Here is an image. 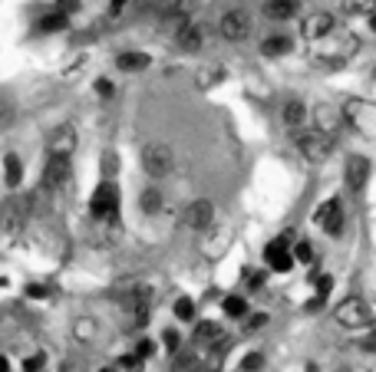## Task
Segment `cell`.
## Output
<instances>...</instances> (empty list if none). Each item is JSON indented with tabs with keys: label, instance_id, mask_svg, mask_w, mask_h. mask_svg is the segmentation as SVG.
<instances>
[{
	"label": "cell",
	"instance_id": "1",
	"mask_svg": "<svg viewBox=\"0 0 376 372\" xmlns=\"http://www.w3.org/2000/svg\"><path fill=\"white\" fill-rule=\"evenodd\" d=\"M33 214V195H10L0 201V231L3 234H20Z\"/></svg>",
	"mask_w": 376,
	"mask_h": 372
},
{
	"label": "cell",
	"instance_id": "2",
	"mask_svg": "<svg viewBox=\"0 0 376 372\" xmlns=\"http://www.w3.org/2000/svg\"><path fill=\"white\" fill-rule=\"evenodd\" d=\"M139 161H142V172L149 178H169L175 168V152L165 142H146L139 152Z\"/></svg>",
	"mask_w": 376,
	"mask_h": 372
},
{
	"label": "cell",
	"instance_id": "3",
	"mask_svg": "<svg viewBox=\"0 0 376 372\" xmlns=\"http://www.w3.org/2000/svg\"><path fill=\"white\" fill-rule=\"evenodd\" d=\"M89 214H93V221H109V218H119V188L116 181H100V188L93 191V198H89Z\"/></svg>",
	"mask_w": 376,
	"mask_h": 372
},
{
	"label": "cell",
	"instance_id": "4",
	"mask_svg": "<svg viewBox=\"0 0 376 372\" xmlns=\"http://www.w3.org/2000/svg\"><path fill=\"white\" fill-rule=\"evenodd\" d=\"M334 320H337L340 326H347V330H363V326L373 323V313H370V303H366L363 297H350L334 310Z\"/></svg>",
	"mask_w": 376,
	"mask_h": 372
},
{
	"label": "cell",
	"instance_id": "5",
	"mask_svg": "<svg viewBox=\"0 0 376 372\" xmlns=\"http://www.w3.org/2000/svg\"><path fill=\"white\" fill-rule=\"evenodd\" d=\"M343 119L366 138H376V106L373 102H363V99H353L343 106Z\"/></svg>",
	"mask_w": 376,
	"mask_h": 372
},
{
	"label": "cell",
	"instance_id": "6",
	"mask_svg": "<svg viewBox=\"0 0 376 372\" xmlns=\"http://www.w3.org/2000/svg\"><path fill=\"white\" fill-rule=\"evenodd\" d=\"M195 7H198V0H155V3H152L155 17H159L162 24H169L172 30H178L185 20H191Z\"/></svg>",
	"mask_w": 376,
	"mask_h": 372
},
{
	"label": "cell",
	"instance_id": "7",
	"mask_svg": "<svg viewBox=\"0 0 376 372\" xmlns=\"http://www.w3.org/2000/svg\"><path fill=\"white\" fill-rule=\"evenodd\" d=\"M297 149H301V155L307 161H324L330 152H334V136H327V132H317V129H311V132H297Z\"/></svg>",
	"mask_w": 376,
	"mask_h": 372
},
{
	"label": "cell",
	"instance_id": "8",
	"mask_svg": "<svg viewBox=\"0 0 376 372\" xmlns=\"http://www.w3.org/2000/svg\"><path fill=\"white\" fill-rule=\"evenodd\" d=\"M218 33L225 40H231V43H238V40H244L251 33V13L248 10H228L221 13V20H218Z\"/></svg>",
	"mask_w": 376,
	"mask_h": 372
},
{
	"label": "cell",
	"instance_id": "9",
	"mask_svg": "<svg viewBox=\"0 0 376 372\" xmlns=\"http://www.w3.org/2000/svg\"><path fill=\"white\" fill-rule=\"evenodd\" d=\"M70 178H73L70 159H66V155H47V165H43V191H47V188L56 191V188H63Z\"/></svg>",
	"mask_w": 376,
	"mask_h": 372
},
{
	"label": "cell",
	"instance_id": "10",
	"mask_svg": "<svg viewBox=\"0 0 376 372\" xmlns=\"http://www.w3.org/2000/svg\"><path fill=\"white\" fill-rule=\"evenodd\" d=\"M76 145H79V136H76V129L70 122H63V125H56L50 132V138H47V155H73L76 152Z\"/></svg>",
	"mask_w": 376,
	"mask_h": 372
},
{
	"label": "cell",
	"instance_id": "11",
	"mask_svg": "<svg viewBox=\"0 0 376 372\" xmlns=\"http://www.w3.org/2000/svg\"><path fill=\"white\" fill-rule=\"evenodd\" d=\"M212 221H214V204L208 198L191 201L185 208V214H182V224L191 227V231H205V227H212Z\"/></svg>",
	"mask_w": 376,
	"mask_h": 372
},
{
	"label": "cell",
	"instance_id": "12",
	"mask_svg": "<svg viewBox=\"0 0 376 372\" xmlns=\"http://www.w3.org/2000/svg\"><path fill=\"white\" fill-rule=\"evenodd\" d=\"M264 261L274 267V273H288L294 267V257H290V237H277L264 248Z\"/></svg>",
	"mask_w": 376,
	"mask_h": 372
},
{
	"label": "cell",
	"instance_id": "13",
	"mask_svg": "<svg viewBox=\"0 0 376 372\" xmlns=\"http://www.w3.org/2000/svg\"><path fill=\"white\" fill-rule=\"evenodd\" d=\"M304 37L307 40H324L330 37L334 30H337V20H334V13H327V10H317L311 13V17H304Z\"/></svg>",
	"mask_w": 376,
	"mask_h": 372
},
{
	"label": "cell",
	"instance_id": "14",
	"mask_svg": "<svg viewBox=\"0 0 376 372\" xmlns=\"http://www.w3.org/2000/svg\"><path fill=\"white\" fill-rule=\"evenodd\" d=\"M317 224L324 227L327 234H340L343 231V204H340L337 198H330V201H324L320 208H317Z\"/></svg>",
	"mask_w": 376,
	"mask_h": 372
},
{
	"label": "cell",
	"instance_id": "15",
	"mask_svg": "<svg viewBox=\"0 0 376 372\" xmlns=\"http://www.w3.org/2000/svg\"><path fill=\"white\" fill-rule=\"evenodd\" d=\"M343 181H347L350 191H363L366 181H370V161H366L363 155H353V159L347 161V168H343Z\"/></svg>",
	"mask_w": 376,
	"mask_h": 372
},
{
	"label": "cell",
	"instance_id": "16",
	"mask_svg": "<svg viewBox=\"0 0 376 372\" xmlns=\"http://www.w3.org/2000/svg\"><path fill=\"white\" fill-rule=\"evenodd\" d=\"M201 43H205V30H201L195 20H185V24L175 30V47H178V50L195 53Z\"/></svg>",
	"mask_w": 376,
	"mask_h": 372
},
{
	"label": "cell",
	"instance_id": "17",
	"mask_svg": "<svg viewBox=\"0 0 376 372\" xmlns=\"http://www.w3.org/2000/svg\"><path fill=\"white\" fill-rule=\"evenodd\" d=\"M191 339H195V346H201V349H214L221 339H228V336H225V326H221V323L205 320L195 326V336H191Z\"/></svg>",
	"mask_w": 376,
	"mask_h": 372
},
{
	"label": "cell",
	"instance_id": "18",
	"mask_svg": "<svg viewBox=\"0 0 376 372\" xmlns=\"http://www.w3.org/2000/svg\"><path fill=\"white\" fill-rule=\"evenodd\" d=\"M119 237H123V227H119L116 218H109V221H96V227H93V244H96V248H116Z\"/></svg>",
	"mask_w": 376,
	"mask_h": 372
},
{
	"label": "cell",
	"instance_id": "19",
	"mask_svg": "<svg viewBox=\"0 0 376 372\" xmlns=\"http://www.w3.org/2000/svg\"><path fill=\"white\" fill-rule=\"evenodd\" d=\"M313 122H317V132H327V136H334L343 122V112H337L334 106H317L313 109Z\"/></svg>",
	"mask_w": 376,
	"mask_h": 372
},
{
	"label": "cell",
	"instance_id": "20",
	"mask_svg": "<svg viewBox=\"0 0 376 372\" xmlns=\"http://www.w3.org/2000/svg\"><path fill=\"white\" fill-rule=\"evenodd\" d=\"M20 181H24V161H20V155H3V185L10 188H20Z\"/></svg>",
	"mask_w": 376,
	"mask_h": 372
},
{
	"label": "cell",
	"instance_id": "21",
	"mask_svg": "<svg viewBox=\"0 0 376 372\" xmlns=\"http://www.w3.org/2000/svg\"><path fill=\"white\" fill-rule=\"evenodd\" d=\"M264 17L267 20H290V17H297V0H267Z\"/></svg>",
	"mask_w": 376,
	"mask_h": 372
},
{
	"label": "cell",
	"instance_id": "22",
	"mask_svg": "<svg viewBox=\"0 0 376 372\" xmlns=\"http://www.w3.org/2000/svg\"><path fill=\"white\" fill-rule=\"evenodd\" d=\"M149 53H139V50H129V53H119V60L116 66L123 70V73H142V70H149Z\"/></svg>",
	"mask_w": 376,
	"mask_h": 372
},
{
	"label": "cell",
	"instance_id": "23",
	"mask_svg": "<svg viewBox=\"0 0 376 372\" xmlns=\"http://www.w3.org/2000/svg\"><path fill=\"white\" fill-rule=\"evenodd\" d=\"M281 115H284V122H288L290 129H297V125H304V119H307V106H304L301 99H288L284 109H281Z\"/></svg>",
	"mask_w": 376,
	"mask_h": 372
},
{
	"label": "cell",
	"instance_id": "24",
	"mask_svg": "<svg viewBox=\"0 0 376 372\" xmlns=\"http://www.w3.org/2000/svg\"><path fill=\"white\" fill-rule=\"evenodd\" d=\"M139 208L146 214H155L159 208H162V191L155 185H149V188H142V195H139Z\"/></svg>",
	"mask_w": 376,
	"mask_h": 372
},
{
	"label": "cell",
	"instance_id": "25",
	"mask_svg": "<svg viewBox=\"0 0 376 372\" xmlns=\"http://www.w3.org/2000/svg\"><path fill=\"white\" fill-rule=\"evenodd\" d=\"M340 7L347 17H370L376 13V0H340Z\"/></svg>",
	"mask_w": 376,
	"mask_h": 372
},
{
	"label": "cell",
	"instance_id": "26",
	"mask_svg": "<svg viewBox=\"0 0 376 372\" xmlns=\"http://www.w3.org/2000/svg\"><path fill=\"white\" fill-rule=\"evenodd\" d=\"M294 50V43H290V37H267L261 43V53L264 56H284V53Z\"/></svg>",
	"mask_w": 376,
	"mask_h": 372
},
{
	"label": "cell",
	"instance_id": "27",
	"mask_svg": "<svg viewBox=\"0 0 376 372\" xmlns=\"http://www.w3.org/2000/svg\"><path fill=\"white\" fill-rule=\"evenodd\" d=\"M66 24H70V17L53 7V10L47 13L43 20H40V33H56V30H66Z\"/></svg>",
	"mask_w": 376,
	"mask_h": 372
},
{
	"label": "cell",
	"instance_id": "28",
	"mask_svg": "<svg viewBox=\"0 0 376 372\" xmlns=\"http://www.w3.org/2000/svg\"><path fill=\"white\" fill-rule=\"evenodd\" d=\"M172 372H201V359L195 356V353H175Z\"/></svg>",
	"mask_w": 376,
	"mask_h": 372
},
{
	"label": "cell",
	"instance_id": "29",
	"mask_svg": "<svg viewBox=\"0 0 376 372\" xmlns=\"http://www.w3.org/2000/svg\"><path fill=\"white\" fill-rule=\"evenodd\" d=\"M73 336L79 339V343H89V339L96 336V320H89V316H79V320L73 323Z\"/></svg>",
	"mask_w": 376,
	"mask_h": 372
},
{
	"label": "cell",
	"instance_id": "30",
	"mask_svg": "<svg viewBox=\"0 0 376 372\" xmlns=\"http://www.w3.org/2000/svg\"><path fill=\"white\" fill-rule=\"evenodd\" d=\"M225 313L228 316H235V320L244 316V313H248V300L244 297H225Z\"/></svg>",
	"mask_w": 376,
	"mask_h": 372
},
{
	"label": "cell",
	"instance_id": "31",
	"mask_svg": "<svg viewBox=\"0 0 376 372\" xmlns=\"http://www.w3.org/2000/svg\"><path fill=\"white\" fill-rule=\"evenodd\" d=\"M290 257H294V261H301V264H311L313 261L311 241H297V244H294V250H290Z\"/></svg>",
	"mask_w": 376,
	"mask_h": 372
},
{
	"label": "cell",
	"instance_id": "32",
	"mask_svg": "<svg viewBox=\"0 0 376 372\" xmlns=\"http://www.w3.org/2000/svg\"><path fill=\"white\" fill-rule=\"evenodd\" d=\"M175 316H178V320H195V303H191V300H188V297H178L175 300Z\"/></svg>",
	"mask_w": 376,
	"mask_h": 372
},
{
	"label": "cell",
	"instance_id": "33",
	"mask_svg": "<svg viewBox=\"0 0 376 372\" xmlns=\"http://www.w3.org/2000/svg\"><path fill=\"white\" fill-rule=\"evenodd\" d=\"M264 366V356L261 353H248L244 359H241V372H258Z\"/></svg>",
	"mask_w": 376,
	"mask_h": 372
},
{
	"label": "cell",
	"instance_id": "34",
	"mask_svg": "<svg viewBox=\"0 0 376 372\" xmlns=\"http://www.w3.org/2000/svg\"><path fill=\"white\" fill-rule=\"evenodd\" d=\"M43 366H47V356L43 353H33V356L24 359V372H43Z\"/></svg>",
	"mask_w": 376,
	"mask_h": 372
},
{
	"label": "cell",
	"instance_id": "35",
	"mask_svg": "<svg viewBox=\"0 0 376 372\" xmlns=\"http://www.w3.org/2000/svg\"><path fill=\"white\" fill-rule=\"evenodd\" d=\"M241 280H244L248 286H254V290H258V286L264 284V273H261V270H254V267H248V270L241 273Z\"/></svg>",
	"mask_w": 376,
	"mask_h": 372
},
{
	"label": "cell",
	"instance_id": "36",
	"mask_svg": "<svg viewBox=\"0 0 376 372\" xmlns=\"http://www.w3.org/2000/svg\"><path fill=\"white\" fill-rule=\"evenodd\" d=\"M116 168H119V159H116L113 152H106V155H102V172H106V178H109V181H113Z\"/></svg>",
	"mask_w": 376,
	"mask_h": 372
},
{
	"label": "cell",
	"instance_id": "37",
	"mask_svg": "<svg viewBox=\"0 0 376 372\" xmlns=\"http://www.w3.org/2000/svg\"><path fill=\"white\" fill-rule=\"evenodd\" d=\"M162 343H165V349H169V353H178V343H182V339H178L175 330H165V333H162Z\"/></svg>",
	"mask_w": 376,
	"mask_h": 372
},
{
	"label": "cell",
	"instance_id": "38",
	"mask_svg": "<svg viewBox=\"0 0 376 372\" xmlns=\"http://www.w3.org/2000/svg\"><path fill=\"white\" fill-rule=\"evenodd\" d=\"M330 290H334V277H330V273L317 277V293H320V300H324L327 293H330Z\"/></svg>",
	"mask_w": 376,
	"mask_h": 372
},
{
	"label": "cell",
	"instance_id": "39",
	"mask_svg": "<svg viewBox=\"0 0 376 372\" xmlns=\"http://www.w3.org/2000/svg\"><path fill=\"white\" fill-rule=\"evenodd\" d=\"M152 353H155V343H152V339H139V346H136V356H139V359H149Z\"/></svg>",
	"mask_w": 376,
	"mask_h": 372
},
{
	"label": "cell",
	"instance_id": "40",
	"mask_svg": "<svg viewBox=\"0 0 376 372\" xmlns=\"http://www.w3.org/2000/svg\"><path fill=\"white\" fill-rule=\"evenodd\" d=\"M79 3H83V0H56V10H60V13H66V17H70V13H76V10H79Z\"/></svg>",
	"mask_w": 376,
	"mask_h": 372
},
{
	"label": "cell",
	"instance_id": "41",
	"mask_svg": "<svg viewBox=\"0 0 376 372\" xmlns=\"http://www.w3.org/2000/svg\"><path fill=\"white\" fill-rule=\"evenodd\" d=\"M26 297L43 300V297H50V290H47V286H40V284H30V286H26Z\"/></svg>",
	"mask_w": 376,
	"mask_h": 372
},
{
	"label": "cell",
	"instance_id": "42",
	"mask_svg": "<svg viewBox=\"0 0 376 372\" xmlns=\"http://www.w3.org/2000/svg\"><path fill=\"white\" fill-rule=\"evenodd\" d=\"M264 323H267V316H264V313H254V316L244 323V330H264Z\"/></svg>",
	"mask_w": 376,
	"mask_h": 372
},
{
	"label": "cell",
	"instance_id": "43",
	"mask_svg": "<svg viewBox=\"0 0 376 372\" xmlns=\"http://www.w3.org/2000/svg\"><path fill=\"white\" fill-rule=\"evenodd\" d=\"M96 92H100L102 99H109L113 96V83L109 79H96Z\"/></svg>",
	"mask_w": 376,
	"mask_h": 372
},
{
	"label": "cell",
	"instance_id": "44",
	"mask_svg": "<svg viewBox=\"0 0 376 372\" xmlns=\"http://www.w3.org/2000/svg\"><path fill=\"white\" fill-rule=\"evenodd\" d=\"M139 362H142V359H139L136 353H129V356H123V359H119V369H136Z\"/></svg>",
	"mask_w": 376,
	"mask_h": 372
},
{
	"label": "cell",
	"instance_id": "45",
	"mask_svg": "<svg viewBox=\"0 0 376 372\" xmlns=\"http://www.w3.org/2000/svg\"><path fill=\"white\" fill-rule=\"evenodd\" d=\"M125 3H129V0H109V13H113V17H119V13L125 10Z\"/></svg>",
	"mask_w": 376,
	"mask_h": 372
},
{
	"label": "cell",
	"instance_id": "46",
	"mask_svg": "<svg viewBox=\"0 0 376 372\" xmlns=\"http://www.w3.org/2000/svg\"><path fill=\"white\" fill-rule=\"evenodd\" d=\"M10 102H7V99H3V96H0V122H7V119H10Z\"/></svg>",
	"mask_w": 376,
	"mask_h": 372
},
{
	"label": "cell",
	"instance_id": "47",
	"mask_svg": "<svg viewBox=\"0 0 376 372\" xmlns=\"http://www.w3.org/2000/svg\"><path fill=\"white\" fill-rule=\"evenodd\" d=\"M0 372H7V356H0Z\"/></svg>",
	"mask_w": 376,
	"mask_h": 372
},
{
	"label": "cell",
	"instance_id": "48",
	"mask_svg": "<svg viewBox=\"0 0 376 372\" xmlns=\"http://www.w3.org/2000/svg\"><path fill=\"white\" fill-rule=\"evenodd\" d=\"M100 372H119V366H106V369H100Z\"/></svg>",
	"mask_w": 376,
	"mask_h": 372
},
{
	"label": "cell",
	"instance_id": "49",
	"mask_svg": "<svg viewBox=\"0 0 376 372\" xmlns=\"http://www.w3.org/2000/svg\"><path fill=\"white\" fill-rule=\"evenodd\" d=\"M370 26H373V30H376V13H370Z\"/></svg>",
	"mask_w": 376,
	"mask_h": 372
},
{
	"label": "cell",
	"instance_id": "50",
	"mask_svg": "<svg viewBox=\"0 0 376 372\" xmlns=\"http://www.w3.org/2000/svg\"><path fill=\"white\" fill-rule=\"evenodd\" d=\"M43 372H47V369H43Z\"/></svg>",
	"mask_w": 376,
	"mask_h": 372
}]
</instances>
